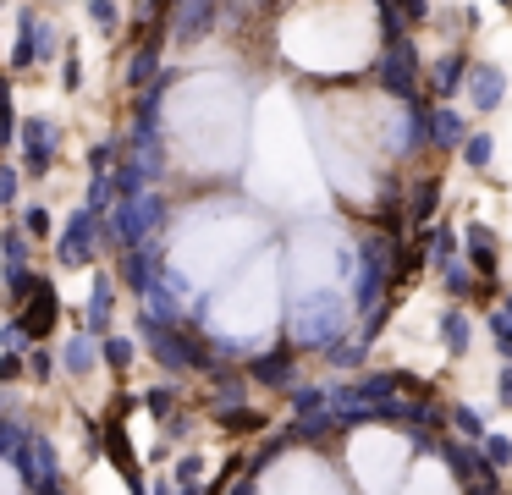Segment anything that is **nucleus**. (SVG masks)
<instances>
[{
  "label": "nucleus",
  "instance_id": "nucleus-1",
  "mask_svg": "<svg viewBox=\"0 0 512 495\" xmlns=\"http://www.w3.org/2000/svg\"><path fill=\"white\" fill-rule=\"evenodd\" d=\"M23 165H28V176H45L56 165V121H45V116L23 121Z\"/></svg>",
  "mask_w": 512,
  "mask_h": 495
},
{
  "label": "nucleus",
  "instance_id": "nucleus-2",
  "mask_svg": "<svg viewBox=\"0 0 512 495\" xmlns=\"http://www.w3.org/2000/svg\"><path fill=\"white\" fill-rule=\"evenodd\" d=\"M501 94H507V72H501V66H490V61H474V66H468V83H463L468 110H496Z\"/></svg>",
  "mask_w": 512,
  "mask_h": 495
},
{
  "label": "nucleus",
  "instance_id": "nucleus-3",
  "mask_svg": "<svg viewBox=\"0 0 512 495\" xmlns=\"http://www.w3.org/2000/svg\"><path fill=\"white\" fill-rule=\"evenodd\" d=\"M61 264H83V259H89V253H94V209L89 204H83L78 209V215H72L67 220V231H61Z\"/></svg>",
  "mask_w": 512,
  "mask_h": 495
},
{
  "label": "nucleus",
  "instance_id": "nucleus-4",
  "mask_svg": "<svg viewBox=\"0 0 512 495\" xmlns=\"http://www.w3.org/2000/svg\"><path fill=\"white\" fill-rule=\"evenodd\" d=\"M61 358H67V374H94V347L89 341H67V347H61Z\"/></svg>",
  "mask_w": 512,
  "mask_h": 495
},
{
  "label": "nucleus",
  "instance_id": "nucleus-5",
  "mask_svg": "<svg viewBox=\"0 0 512 495\" xmlns=\"http://www.w3.org/2000/svg\"><path fill=\"white\" fill-rule=\"evenodd\" d=\"M89 17H94V28H100V33H116V28H122V11H116V0H89Z\"/></svg>",
  "mask_w": 512,
  "mask_h": 495
},
{
  "label": "nucleus",
  "instance_id": "nucleus-6",
  "mask_svg": "<svg viewBox=\"0 0 512 495\" xmlns=\"http://www.w3.org/2000/svg\"><path fill=\"white\" fill-rule=\"evenodd\" d=\"M463 165H474V171H485V165H490V138H485V132H474V138L463 143Z\"/></svg>",
  "mask_w": 512,
  "mask_h": 495
},
{
  "label": "nucleus",
  "instance_id": "nucleus-7",
  "mask_svg": "<svg viewBox=\"0 0 512 495\" xmlns=\"http://www.w3.org/2000/svg\"><path fill=\"white\" fill-rule=\"evenodd\" d=\"M23 226L34 231V242H39V237H50V215H45V209H39V204H34V209H28V215H23Z\"/></svg>",
  "mask_w": 512,
  "mask_h": 495
},
{
  "label": "nucleus",
  "instance_id": "nucleus-8",
  "mask_svg": "<svg viewBox=\"0 0 512 495\" xmlns=\"http://www.w3.org/2000/svg\"><path fill=\"white\" fill-rule=\"evenodd\" d=\"M149 6H171V0H149Z\"/></svg>",
  "mask_w": 512,
  "mask_h": 495
},
{
  "label": "nucleus",
  "instance_id": "nucleus-9",
  "mask_svg": "<svg viewBox=\"0 0 512 495\" xmlns=\"http://www.w3.org/2000/svg\"><path fill=\"white\" fill-rule=\"evenodd\" d=\"M501 6H512V0H501Z\"/></svg>",
  "mask_w": 512,
  "mask_h": 495
},
{
  "label": "nucleus",
  "instance_id": "nucleus-10",
  "mask_svg": "<svg viewBox=\"0 0 512 495\" xmlns=\"http://www.w3.org/2000/svg\"><path fill=\"white\" fill-rule=\"evenodd\" d=\"M507 11H512V6H507Z\"/></svg>",
  "mask_w": 512,
  "mask_h": 495
}]
</instances>
